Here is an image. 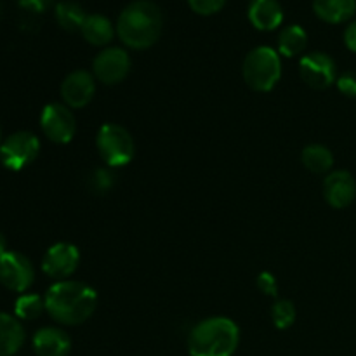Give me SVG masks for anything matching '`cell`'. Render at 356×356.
Here are the masks:
<instances>
[{"mask_svg":"<svg viewBox=\"0 0 356 356\" xmlns=\"http://www.w3.org/2000/svg\"><path fill=\"white\" fill-rule=\"evenodd\" d=\"M45 312L63 325H80L97 306V294L83 282L61 280L51 285L44 298Z\"/></svg>","mask_w":356,"mask_h":356,"instance_id":"cell-1","label":"cell"},{"mask_svg":"<svg viewBox=\"0 0 356 356\" xmlns=\"http://www.w3.org/2000/svg\"><path fill=\"white\" fill-rule=\"evenodd\" d=\"M163 26L162 10L152 0H136L120 13L117 35L131 49H148L160 38Z\"/></svg>","mask_w":356,"mask_h":356,"instance_id":"cell-2","label":"cell"},{"mask_svg":"<svg viewBox=\"0 0 356 356\" xmlns=\"http://www.w3.org/2000/svg\"><path fill=\"white\" fill-rule=\"evenodd\" d=\"M240 343V330L226 316H212L197 323L188 337L190 356H232Z\"/></svg>","mask_w":356,"mask_h":356,"instance_id":"cell-3","label":"cell"},{"mask_svg":"<svg viewBox=\"0 0 356 356\" xmlns=\"http://www.w3.org/2000/svg\"><path fill=\"white\" fill-rule=\"evenodd\" d=\"M282 76V61L277 51L271 47H256L243 61V79L247 86L259 92H268L278 83Z\"/></svg>","mask_w":356,"mask_h":356,"instance_id":"cell-4","label":"cell"},{"mask_svg":"<svg viewBox=\"0 0 356 356\" xmlns=\"http://www.w3.org/2000/svg\"><path fill=\"white\" fill-rule=\"evenodd\" d=\"M99 156L108 167L127 165L134 159V139L127 129L118 124H104L96 138Z\"/></svg>","mask_w":356,"mask_h":356,"instance_id":"cell-5","label":"cell"},{"mask_svg":"<svg viewBox=\"0 0 356 356\" xmlns=\"http://www.w3.org/2000/svg\"><path fill=\"white\" fill-rule=\"evenodd\" d=\"M38 152H40V141L33 132H14L0 145V162L6 169L21 170L37 159Z\"/></svg>","mask_w":356,"mask_h":356,"instance_id":"cell-6","label":"cell"},{"mask_svg":"<svg viewBox=\"0 0 356 356\" xmlns=\"http://www.w3.org/2000/svg\"><path fill=\"white\" fill-rule=\"evenodd\" d=\"M40 127L52 143L66 145L75 136L76 122L66 104L51 103L42 110Z\"/></svg>","mask_w":356,"mask_h":356,"instance_id":"cell-7","label":"cell"},{"mask_svg":"<svg viewBox=\"0 0 356 356\" xmlns=\"http://www.w3.org/2000/svg\"><path fill=\"white\" fill-rule=\"evenodd\" d=\"M35 280L30 259L19 252L7 250L0 257V284L13 292H26Z\"/></svg>","mask_w":356,"mask_h":356,"instance_id":"cell-8","label":"cell"},{"mask_svg":"<svg viewBox=\"0 0 356 356\" xmlns=\"http://www.w3.org/2000/svg\"><path fill=\"white\" fill-rule=\"evenodd\" d=\"M80 254L73 243L59 242L49 247L42 261V271L54 280H68L79 268Z\"/></svg>","mask_w":356,"mask_h":356,"instance_id":"cell-9","label":"cell"},{"mask_svg":"<svg viewBox=\"0 0 356 356\" xmlns=\"http://www.w3.org/2000/svg\"><path fill=\"white\" fill-rule=\"evenodd\" d=\"M94 75L106 86L122 82L131 72V58L120 47H108L96 56L92 63Z\"/></svg>","mask_w":356,"mask_h":356,"instance_id":"cell-10","label":"cell"},{"mask_svg":"<svg viewBox=\"0 0 356 356\" xmlns=\"http://www.w3.org/2000/svg\"><path fill=\"white\" fill-rule=\"evenodd\" d=\"M299 72L302 80L313 89H327L336 82V63L325 52H312L301 58Z\"/></svg>","mask_w":356,"mask_h":356,"instance_id":"cell-11","label":"cell"},{"mask_svg":"<svg viewBox=\"0 0 356 356\" xmlns=\"http://www.w3.org/2000/svg\"><path fill=\"white\" fill-rule=\"evenodd\" d=\"M94 92H96V82L89 72L76 70L63 80L61 96L68 108H83L90 103Z\"/></svg>","mask_w":356,"mask_h":356,"instance_id":"cell-12","label":"cell"},{"mask_svg":"<svg viewBox=\"0 0 356 356\" xmlns=\"http://www.w3.org/2000/svg\"><path fill=\"white\" fill-rule=\"evenodd\" d=\"M323 197L334 209H344L355 200L356 181L348 170H334L323 181Z\"/></svg>","mask_w":356,"mask_h":356,"instance_id":"cell-13","label":"cell"},{"mask_svg":"<svg viewBox=\"0 0 356 356\" xmlns=\"http://www.w3.org/2000/svg\"><path fill=\"white\" fill-rule=\"evenodd\" d=\"M33 350L38 356H68L72 341L65 330L44 327L33 336Z\"/></svg>","mask_w":356,"mask_h":356,"instance_id":"cell-14","label":"cell"},{"mask_svg":"<svg viewBox=\"0 0 356 356\" xmlns=\"http://www.w3.org/2000/svg\"><path fill=\"white\" fill-rule=\"evenodd\" d=\"M249 21L256 30L273 31L284 21V9L278 0H252L249 6Z\"/></svg>","mask_w":356,"mask_h":356,"instance_id":"cell-15","label":"cell"},{"mask_svg":"<svg viewBox=\"0 0 356 356\" xmlns=\"http://www.w3.org/2000/svg\"><path fill=\"white\" fill-rule=\"evenodd\" d=\"M24 343V329L19 320L0 313V356H14Z\"/></svg>","mask_w":356,"mask_h":356,"instance_id":"cell-16","label":"cell"},{"mask_svg":"<svg viewBox=\"0 0 356 356\" xmlns=\"http://www.w3.org/2000/svg\"><path fill=\"white\" fill-rule=\"evenodd\" d=\"M313 13L325 23H344L355 16L356 0H313Z\"/></svg>","mask_w":356,"mask_h":356,"instance_id":"cell-17","label":"cell"},{"mask_svg":"<svg viewBox=\"0 0 356 356\" xmlns=\"http://www.w3.org/2000/svg\"><path fill=\"white\" fill-rule=\"evenodd\" d=\"M80 33L90 45L103 47V45H108L113 40L115 30L113 24H111V21L106 16H103V14H90V16H87Z\"/></svg>","mask_w":356,"mask_h":356,"instance_id":"cell-18","label":"cell"},{"mask_svg":"<svg viewBox=\"0 0 356 356\" xmlns=\"http://www.w3.org/2000/svg\"><path fill=\"white\" fill-rule=\"evenodd\" d=\"M306 44H308V35H306L305 28H301L299 24H291L278 35V52L285 58L301 54Z\"/></svg>","mask_w":356,"mask_h":356,"instance_id":"cell-19","label":"cell"},{"mask_svg":"<svg viewBox=\"0 0 356 356\" xmlns=\"http://www.w3.org/2000/svg\"><path fill=\"white\" fill-rule=\"evenodd\" d=\"M54 13L59 26L66 31H80L87 19V14L82 9V6L76 2H70V0L59 2Z\"/></svg>","mask_w":356,"mask_h":356,"instance_id":"cell-20","label":"cell"},{"mask_svg":"<svg viewBox=\"0 0 356 356\" xmlns=\"http://www.w3.org/2000/svg\"><path fill=\"white\" fill-rule=\"evenodd\" d=\"M302 163L308 170L315 174L329 172L334 165V155L327 146L323 145H309L302 149Z\"/></svg>","mask_w":356,"mask_h":356,"instance_id":"cell-21","label":"cell"},{"mask_svg":"<svg viewBox=\"0 0 356 356\" xmlns=\"http://www.w3.org/2000/svg\"><path fill=\"white\" fill-rule=\"evenodd\" d=\"M44 309H45V301L37 294H23L16 301V306H14L16 318H21V320L38 318Z\"/></svg>","mask_w":356,"mask_h":356,"instance_id":"cell-22","label":"cell"},{"mask_svg":"<svg viewBox=\"0 0 356 356\" xmlns=\"http://www.w3.org/2000/svg\"><path fill=\"white\" fill-rule=\"evenodd\" d=\"M271 318H273V323L277 329L285 330L296 322V308L291 301H277L271 308Z\"/></svg>","mask_w":356,"mask_h":356,"instance_id":"cell-23","label":"cell"},{"mask_svg":"<svg viewBox=\"0 0 356 356\" xmlns=\"http://www.w3.org/2000/svg\"><path fill=\"white\" fill-rule=\"evenodd\" d=\"M115 186V174L110 169H96L89 177V188L94 193H106Z\"/></svg>","mask_w":356,"mask_h":356,"instance_id":"cell-24","label":"cell"},{"mask_svg":"<svg viewBox=\"0 0 356 356\" xmlns=\"http://www.w3.org/2000/svg\"><path fill=\"white\" fill-rule=\"evenodd\" d=\"M228 0H188V6L200 16H212L226 6Z\"/></svg>","mask_w":356,"mask_h":356,"instance_id":"cell-25","label":"cell"},{"mask_svg":"<svg viewBox=\"0 0 356 356\" xmlns=\"http://www.w3.org/2000/svg\"><path fill=\"white\" fill-rule=\"evenodd\" d=\"M337 87L348 97H356V72H346L337 79Z\"/></svg>","mask_w":356,"mask_h":356,"instance_id":"cell-26","label":"cell"},{"mask_svg":"<svg viewBox=\"0 0 356 356\" xmlns=\"http://www.w3.org/2000/svg\"><path fill=\"white\" fill-rule=\"evenodd\" d=\"M257 287H259V291L263 292V294L273 296V298L278 292L277 280H275L273 275L268 273V271H264V273H261L259 277H257Z\"/></svg>","mask_w":356,"mask_h":356,"instance_id":"cell-27","label":"cell"},{"mask_svg":"<svg viewBox=\"0 0 356 356\" xmlns=\"http://www.w3.org/2000/svg\"><path fill=\"white\" fill-rule=\"evenodd\" d=\"M52 3V0H19V7L24 10H30V13L40 14L44 10L49 9V6Z\"/></svg>","mask_w":356,"mask_h":356,"instance_id":"cell-28","label":"cell"},{"mask_svg":"<svg viewBox=\"0 0 356 356\" xmlns=\"http://www.w3.org/2000/svg\"><path fill=\"white\" fill-rule=\"evenodd\" d=\"M344 44L350 51L356 52V21L348 24L346 31H344Z\"/></svg>","mask_w":356,"mask_h":356,"instance_id":"cell-29","label":"cell"},{"mask_svg":"<svg viewBox=\"0 0 356 356\" xmlns=\"http://www.w3.org/2000/svg\"><path fill=\"white\" fill-rule=\"evenodd\" d=\"M6 252H7V240H6V236L0 233V257H2Z\"/></svg>","mask_w":356,"mask_h":356,"instance_id":"cell-30","label":"cell"},{"mask_svg":"<svg viewBox=\"0 0 356 356\" xmlns=\"http://www.w3.org/2000/svg\"><path fill=\"white\" fill-rule=\"evenodd\" d=\"M0 145H2V131H0Z\"/></svg>","mask_w":356,"mask_h":356,"instance_id":"cell-31","label":"cell"}]
</instances>
